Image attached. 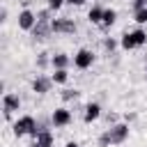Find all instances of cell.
Here are the masks:
<instances>
[{
  "instance_id": "cell-19",
  "label": "cell",
  "mask_w": 147,
  "mask_h": 147,
  "mask_svg": "<svg viewBox=\"0 0 147 147\" xmlns=\"http://www.w3.org/2000/svg\"><path fill=\"white\" fill-rule=\"evenodd\" d=\"M103 48H106V51H110V53H113V51H115V48H117V41H115V39H113V37H106V39H103Z\"/></svg>"
},
{
  "instance_id": "cell-23",
  "label": "cell",
  "mask_w": 147,
  "mask_h": 147,
  "mask_svg": "<svg viewBox=\"0 0 147 147\" xmlns=\"http://www.w3.org/2000/svg\"><path fill=\"white\" fill-rule=\"evenodd\" d=\"M51 60H48V53H39V60H37V64H39V69H44L46 64H48Z\"/></svg>"
},
{
  "instance_id": "cell-20",
  "label": "cell",
  "mask_w": 147,
  "mask_h": 147,
  "mask_svg": "<svg viewBox=\"0 0 147 147\" xmlns=\"http://www.w3.org/2000/svg\"><path fill=\"white\" fill-rule=\"evenodd\" d=\"M113 142H110V133L106 131V133H101L99 136V147H110Z\"/></svg>"
},
{
  "instance_id": "cell-14",
  "label": "cell",
  "mask_w": 147,
  "mask_h": 147,
  "mask_svg": "<svg viewBox=\"0 0 147 147\" xmlns=\"http://www.w3.org/2000/svg\"><path fill=\"white\" fill-rule=\"evenodd\" d=\"M51 80H53L55 85H64V83H69V71H67V69H53Z\"/></svg>"
},
{
  "instance_id": "cell-27",
  "label": "cell",
  "mask_w": 147,
  "mask_h": 147,
  "mask_svg": "<svg viewBox=\"0 0 147 147\" xmlns=\"http://www.w3.org/2000/svg\"><path fill=\"white\" fill-rule=\"evenodd\" d=\"M67 2H69V5H83L85 0H67Z\"/></svg>"
},
{
  "instance_id": "cell-18",
  "label": "cell",
  "mask_w": 147,
  "mask_h": 147,
  "mask_svg": "<svg viewBox=\"0 0 147 147\" xmlns=\"http://www.w3.org/2000/svg\"><path fill=\"white\" fill-rule=\"evenodd\" d=\"M133 21H136L138 25H145V23H147V9H138V11H133Z\"/></svg>"
},
{
  "instance_id": "cell-7",
  "label": "cell",
  "mask_w": 147,
  "mask_h": 147,
  "mask_svg": "<svg viewBox=\"0 0 147 147\" xmlns=\"http://www.w3.org/2000/svg\"><path fill=\"white\" fill-rule=\"evenodd\" d=\"M51 30L62 32V34H71V32H76V23L69 18H55V21H51Z\"/></svg>"
},
{
  "instance_id": "cell-1",
  "label": "cell",
  "mask_w": 147,
  "mask_h": 147,
  "mask_svg": "<svg viewBox=\"0 0 147 147\" xmlns=\"http://www.w3.org/2000/svg\"><path fill=\"white\" fill-rule=\"evenodd\" d=\"M14 136L16 138H23V136H37L39 133V122L32 117V115H23V117H18L16 122H14Z\"/></svg>"
},
{
  "instance_id": "cell-9",
  "label": "cell",
  "mask_w": 147,
  "mask_h": 147,
  "mask_svg": "<svg viewBox=\"0 0 147 147\" xmlns=\"http://www.w3.org/2000/svg\"><path fill=\"white\" fill-rule=\"evenodd\" d=\"M51 85H53V80H51L48 76H37V78L32 80V92H34V94H46V92L51 90Z\"/></svg>"
},
{
  "instance_id": "cell-11",
  "label": "cell",
  "mask_w": 147,
  "mask_h": 147,
  "mask_svg": "<svg viewBox=\"0 0 147 147\" xmlns=\"http://www.w3.org/2000/svg\"><path fill=\"white\" fill-rule=\"evenodd\" d=\"M32 142H37L39 147H53V133L51 131H39Z\"/></svg>"
},
{
  "instance_id": "cell-16",
  "label": "cell",
  "mask_w": 147,
  "mask_h": 147,
  "mask_svg": "<svg viewBox=\"0 0 147 147\" xmlns=\"http://www.w3.org/2000/svg\"><path fill=\"white\" fill-rule=\"evenodd\" d=\"M119 46H122L124 51H133V48H138V46H136V41H133V34H131V32H124V34H122Z\"/></svg>"
},
{
  "instance_id": "cell-5",
  "label": "cell",
  "mask_w": 147,
  "mask_h": 147,
  "mask_svg": "<svg viewBox=\"0 0 147 147\" xmlns=\"http://www.w3.org/2000/svg\"><path fill=\"white\" fill-rule=\"evenodd\" d=\"M108 133H110V142L113 145H122L129 138V124H115V126L108 129Z\"/></svg>"
},
{
  "instance_id": "cell-12",
  "label": "cell",
  "mask_w": 147,
  "mask_h": 147,
  "mask_svg": "<svg viewBox=\"0 0 147 147\" xmlns=\"http://www.w3.org/2000/svg\"><path fill=\"white\" fill-rule=\"evenodd\" d=\"M48 32H53V30H51V23H44V21H37V25L32 28V34H34L37 39H46Z\"/></svg>"
},
{
  "instance_id": "cell-13",
  "label": "cell",
  "mask_w": 147,
  "mask_h": 147,
  "mask_svg": "<svg viewBox=\"0 0 147 147\" xmlns=\"http://www.w3.org/2000/svg\"><path fill=\"white\" fill-rule=\"evenodd\" d=\"M87 21L94 23V25H101L103 23V7H92L87 11Z\"/></svg>"
},
{
  "instance_id": "cell-22",
  "label": "cell",
  "mask_w": 147,
  "mask_h": 147,
  "mask_svg": "<svg viewBox=\"0 0 147 147\" xmlns=\"http://www.w3.org/2000/svg\"><path fill=\"white\" fill-rule=\"evenodd\" d=\"M64 2H67V0H48V9H51V11H57Z\"/></svg>"
},
{
  "instance_id": "cell-29",
  "label": "cell",
  "mask_w": 147,
  "mask_h": 147,
  "mask_svg": "<svg viewBox=\"0 0 147 147\" xmlns=\"http://www.w3.org/2000/svg\"><path fill=\"white\" fill-rule=\"evenodd\" d=\"M145 74H147V62H145Z\"/></svg>"
},
{
  "instance_id": "cell-25",
  "label": "cell",
  "mask_w": 147,
  "mask_h": 147,
  "mask_svg": "<svg viewBox=\"0 0 147 147\" xmlns=\"http://www.w3.org/2000/svg\"><path fill=\"white\" fill-rule=\"evenodd\" d=\"M0 21H2V23L7 21V9H5V7H2V11H0Z\"/></svg>"
},
{
  "instance_id": "cell-8",
  "label": "cell",
  "mask_w": 147,
  "mask_h": 147,
  "mask_svg": "<svg viewBox=\"0 0 147 147\" xmlns=\"http://www.w3.org/2000/svg\"><path fill=\"white\" fill-rule=\"evenodd\" d=\"M99 117H101V106H99V103H94V101H90V103L85 106L83 122H85V124H92V122H96Z\"/></svg>"
},
{
  "instance_id": "cell-10",
  "label": "cell",
  "mask_w": 147,
  "mask_h": 147,
  "mask_svg": "<svg viewBox=\"0 0 147 147\" xmlns=\"http://www.w3.org/2000/svg\"><path fill=\"white\" fill-rule=\"evenodd\" d=\"M71 62H74V60H71L67 53H55V55L51 57V67H53V69H67Z\"/></svg>"
},
{
  "instance_id": "cell-6",
  "label": "cell",
  "mask_w": 147,
  "mask_h": 147,
  "mask_svg": "<svg viewBox=\"0 0 147 147\" xmlns=\"http://www.w3.org/2000/svg\"><path fill=\"white\" fill-rule=\"evenodd\" d=\"M34 25H37V14H34V11H30V9L18 11V28H21V30L32 32V28H34Z\"/></svg>"
},
{
  "instance_id": "cell-26",
  "label": "cell",
  "mask_w": 147,
  "mask_h": 147,
  "mask_svg": "<svg viewBox=\"0 0 147 147\" xmlns=\"http://www.w3.org/2000/svg\"><path fill=\"white\" fill-rule=\"evenodd\" d=\"M64 147H80V145H78V142H76V140H69V142H67V145H64Z\"/></svg>"
},
{
  "instance_id": "cell-2",
  "label": "cell",
  "mask_w": 147,
  "mask_h": 147,
  "mask_svg": "<svg viewBox=\"0 0 147 147\" xmlns=\"http://www.w3.org/2000/svg\"><path fill=\"white\" fill-rule=\"evenodd\" d=\"M21 108V99L11 92H5L2 94V113H5V119H11V113H16Z\"/></svg>"
},
{
  "instance_id": "cell-28",
  "label": "cell",
  "mask_w": 147,
  "mask_h": 147,
  "mask_svg": "<svg viewBox=\"0 0 147 147\" xmlns=\"http://www.w3.org/2000/svg\"><path fill=\"white\" fill-rule=\"evenodd\" d=\"M30 147H39V145H37V142H32V145H30Z\"/></svg>"
},
{
  "instance_id": "cell-21",
  "label": "cell",
  "mask_w": 147,
  "mask_h": 147,
  "mask_svg": "<svg viewBox=\"0 0 147 147\" xmlns=\"http://www.w3.org/2000/svg\"><path fill=\"white\" fill-rule=\"evenodd\" d=\"M62 99H64V101L78 99V92H76V90H62Z\"/></svg>"
},
{
  "instance_id": "cell-4",
  "label": "cell",
  "mask_w": 147,
  "mask_h": 147,
  "mask_svg": "<svg viewBox=\"0 0 147 147\" xmlns=\"http://www.w3.org/2000/svg\"><path fill=\"white\" fill-rule=\"evenodd\" d=\"M92 64H94V53H92L90 48L76 51V55H74V67H76V69H90Z\"/></svg>"
},
{
  "instance_id": "cell-15",
  "label": "cell",
  "mask_w": 147,
  "mask_h": 147,
  "mask_svg": "<svg viewBox=\"0 0 147 147\" xmlns=\"http://www.w3.org/2000/svg\"><path fill=\"white\" fill-rule=\"evenodd\" d=\"M115 21H117V11H115L113 7L103 9V23H101V25H103V28H110V25H113Z\"/></svg>"
},
{
  "instance_id": "cell-17",
  "label": "cell",
  "mask_w": 147,
  "mask_h": 147,
  "mask_svg": "<svg viewBox=\"0 0 147 147\" xmlns=\"http://www.w3.org/2000/svg\"><path fill=\"white\" fill-rule=\"evenodd\" d=\"M131 34H133V41H136V46H145V44H147V32H145L142 28H136Z\"/></svg>"
},
{
  "instance_id": "cell-3",
  "label": "cell",
  "mask_w": 147,
  "mask_h": 147,
  "mask_svg": "<svg viewBox=\"0 0 147 147\" xmlns=\"http://www.w3.org/2000/svg\"><path fill=\"white\" fill-rule=\"evenodd\" d=\"M51 124H53V126H57V129L69 126V124H71V110H69V108H64V106L55 108V110L51 113Z\"/></svg>"
},
{
  "instance_id": "cell-24",
  "label": "cell",
  "mask_w": 147,
  "mask_h": 147,
  "mask_svg": "<svg viewBox=\"0 0 147 147\" xmlns=\"http://www.w3.org/2000/svg\"><path fill=\"white\" fill-rule=\"evenodd\" d=\"M138 9H147V0H133V11Z\"/></svg>"
}]
</instances>
